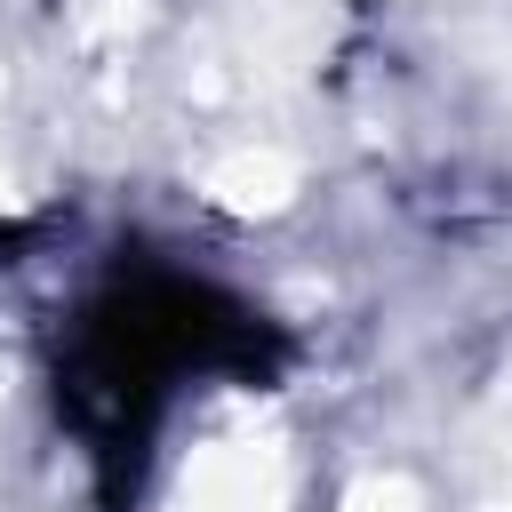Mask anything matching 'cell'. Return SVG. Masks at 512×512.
<instances>
[{"label": "cell", "mask_w": 512, "mask_h": 512, "mask_svg": "<svg viewBox=\"0 0 512 512\" xmlns=\"http://www.w3.org/2000/svg\"><path fill=\"white\" fill-rule=\"evenodd\" d=\"M232 352L264 368V328H256L240 304H224V296L200 288V280L144 272V280L104 288V296L80 312L64 384H72V400L88 408L104 456H128V440H144L152 416L168 408L176 376L224 368Z\"/></svg>", "instance_id": "6da1fadb"}]
</instances>
